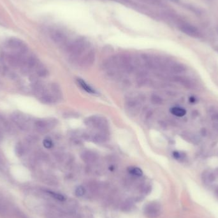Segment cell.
Instances as JSON below:
<instances>
[{
    "mask_svg": "<svg viewBox=\"0 0 218 218\" xmlns=\"http://www.w3.org/2000/svg\"><path fill=\"white\" fill-rule=\"evenodd\" d=\"M75 193L77 197H82L85 194V190L82 186H79L76 188Z\"/></svg>",
    "mask_w": 218,
    "mask_h": 218,
    "instance_id": "obj_22",
    "label": "cell"
},
{
    "mask_svg": "<svg viewBox=\"0 0 218 218\" xmlns=\"http://www.w3.org/2000/svg\"><path fill=\"white\" fill-rule=\"evenodd\" d=\"M190 101L191 103H194V102H195V98H194V97H191L190 98Z\"/></svg>",
    "mask_w": 218,
    "mask_h": 218,
    "instance_id": "obj_27",
    "label": "cell"
},
{
    "mask_svg": "<svg viewBox=\"0 0 218 218\" xmlns=\"http://www.w3.org/2000/svg\"><path fill=\"white\" fill-rule=\"evenodd\" d=\"M151 102L154 105H161L163 103L162 98L160 96H158L157 95H155V94H153L151 95Z\"/></svg>",
    "mask_w": 218,
    "mask_h": 218,
    "instance_id": "obj_21",
    "label": "cell"
},
{
    "mask_svg": "<svg viewBox=\"0 0 218 218\" xmlns=\"http://www.w3.org/2000/svg\"><path fill=\"white\" fill-rule=\"evenodd\" d=\"M186 68L184 65H181V64H174L170 66V70L171 71L175 73H181L182 72H184L186 70Z\"/></svg>",
    "mask_w": 218,
    "mask_h": 218,
    "instance_id": "obj_17",
    "label": "cell"
},
{
    "mask_svg": "<svg viewBox=\"0 0 218 218\" xmlns=\"http://www.w3.org/2000/svg\"><path fill=\"white\" fill-rule=\"evenodd\" d=\"M9 46L12 49L17 50L21 52H24L27 51V47L25 43L18 38H11L8 42Z\"/></svg>",
    "mask_w": 218,
    "mask_h": 218,
    "instance_id": "obj_6",
    "label": "cell"
},
{
    "mask_svg": "<svg viewBox=\"0 0 218 218\" xmlns=\"http://www.w3.org/2000/svg\"><path fill=\"white\" fill-rule=\"evenodd\" d=\"M15 152L18 156H21L23 153L24 152V149L23 146L21 144H17V145L15 146Z\"/></svg>",
    "mask_w": 218,
    "mask_h": 218,
    "instance_id": "obj_25",
    "label": "cell"
},
{
    "mask_svg": "<svg viewBox=\"0 0 218 218\" xmlns=\"http://www.w3.org/2000/svg\"><path fill=\"white\" fill-rule=\"evenodd\" d=\"M57 123L56 120L48 119V120H39L35 123L36 130L40 133H45L52 128Z\"/></svg>",
    "mask_w": 218,
    "mask_h": 218,
    "instance_id": "obj_4",
    "label": "cell"
},
{
    "mask_svg": "<svg viewBox=\"0 0 218 218\" xmlns=\"http://www.w3.org/2000/svg\"><path fill=\"white\" fill-rule=\"evenodd\" d=\"M87 47V43L84 39H79L73 42L68 49L70 55L72 58L79 56Z\"/></svg>",
    "mask_w": 218,
    "mask_h": 218,
    "instance_id": "obj_2",
    "label": "cell"
},
{
    "mask_svg": "<svg viewBox=\"0 0 218 218\" xmlns=\"http://www.w3.org/2000/svg\"><path fill=\"white\" fill-rule=\"evenodd\" d=\"M170 112L177 117H183L186 114V111L180 107H174L170 108Z\"/></svg>",
    "mask_w": 218,
    "mask_h": 218,
    "instance_id": "obj_16",
    "label": "cell"
},
{
    "mask_svg": "<svg viewBox=\"0 0 218 218\" xmlns=\"http://www.w3.org/2000/svg\"><path fill=\"white\" fill-rule=\"evenodd\" d=\"M43 144L46 149H51L53 147V142L52 140L49 138H45L43 141Z\"/></svg>",
    "mask_w": 218,
    "mask_h": 218,
    "instance_id": "obj_24",
    "label": "cell"
},
{
    "mask_svg": "<svg viewBox=\"0 0 218 218\" xmlns=\"http://www.w3.org/2000/svg\"><path fill=\"white\" fill-rule=\"evenodd\" d=\"M52 38L53 40L58 44H63L66 42V38L64 35V34L61 33V32H54L52 35Z\"/></svg>",
    "mask_w": 218,
    "mask_h": 218,
    "instance_id": "obj_14",
    "label": "cell"
},
{
    "mask_svg": "<svg viewBox=\"0 0 218 218\" xmlns=\"http://www.w3.org/2000/svg\"><path fill=\"white\" fill-rule=\"evenodd\" d=\"M47 193L49 195H51L52 198H54V199H56L59 201H63L66 200V197L64 195H63L62 194H60L59 193H56V192L52 191H47Z\"/></svg>",
    "mask_w": 218,
    "mask_h": 218,
    "instance_id": "obj_19",
    "label": "cell"
},
{
    "mask_svg": "<svg viewBox=\"0 0 218 218\" xmlns=\"http://www.w3.org/2000/svg\"><path fill=\"white\" fill-rule=\"evenodd\" d=\"M128 171L130 174L133 175L134 176H137V177H141L143 174L142 170L140 168L136 167H129L128 169Z\"/></svg>",
    "mask_w": 218,
    "mask_h": 218,
    "instance_id": "obj_18",
    "label": "cell"
},
{
    "mask_svg": "<svg viewBox=\"0 0 218 218\" xmlns=\"http://www.w3.org/2000/svg\"><path fill=\"white\" fill-rule=\"evenodd\" d=\"M77 84L80 85V87L87 92L90 93V94L92 95H95L96 93V91L93 89L91 85H89L86 82L81 79V78H78L77 79Z\"/></svg>",
    "mask_w": 218,
    "mask_h": 218,
    "instance_id": "obj_12",
    "label": "cell"
},
{
    "mask_svg": "<svg viewBox=\"0 0 218 218\" xmlns=\"http://www.w3.org/2000/svg\"><path fill=\"white\" fill-rule=\"evenodd\" d=\"M95 60V53L92 50H91L89 51L83 57L81 62V65L82 67L88 68L91 66L93 63H94Z\"/></svg>",
    "mask_w": 218,
    "mask_h": 218,
    "instance_id": "obj_8",
    "label": "cell"
},
{
    "mask_svg": "<svg viewBox=\"0 0 218 218\" xmlns=\"http://www.w3.org/2000/svg\"><path fill=\"white\" fill-rule=\"evenodd\" d=\"M175 81L180 82L181 84L184 85V86L187 87V88H191L192 83L190 81L188 80V79H185L184 77H175Z\"/></svg>",
    "mask_w": 218,
    "mask_h": 218,
    "instance_id": "obj_20",
    "label": "cell"
},
{
    "mask_svg": "<svg viewBox=\"0 0 218 218\" xmlns=\"http://www.w3.org/2000/svg\"><path fill=\"white\" fill-rule=\"evenodd\" d=\"M215 174L216 175H218V168L216 170V172H215Z\"/></svg>",
    "mask_w": 218,
    "mask_h": 218,
    "instance_id": "obj_28",
    "label": "cell"
},
{
    "mask_svg": "<svg viewBox=\"0 0 218 218\" xmlns=\"http://www.w3.org/2000/svg\"><path fill=\"white\" fill-rule=\"evenodd\" d=\"M173 156H174V158H175L176 160H182L184 156V155H183L182 153H181L180 152H178V151L174 152Z\"/></svg>",
    "mask_w": 218,
    "mask_h": 218,
    "instance_id": "obj_26",
    "label": "cell"
},
{
    "mask_svg": "<svg viewBox=\"0 0 218 218\" xmlns=\"http://www.w3.org/2000/svg\"><path fill=\"white\" fill-rule=\"evenodd\" d=\"M181 29L183 33L190 36L198 37L199 35L198 29L196 28H194V26H192L191 25H188V24L183 25L181 27Z\"/></svg>",
    "mask_w": 218,
    "mask_h": 218,
    "instance_id": "obj_11",
    "label": "cell"
},
{
    "mask_svg": "<svg viewBox=\"0 0 218 218\" xmlns=\"http://www.w3.org/2000/svg\"><path fill=\"white\" fill-rule=\"evenodd\" d=\"M216 175L211 170H205L201 174V180L205 184H211L216 180Z\"/></svg>",
    "mask_w": 218,
    "mask_h": 218,
    "instance_id": "obj_9",
    "label": "cell"
},
{
    "mask_svg": "<svg viewBox=\"0 0 218 218\" xmlns=\"http://www.w3.org/2000/svg\"><path fill=\"white\" fill-rule=\"evenodd\" d=\"M51 90L52 92V96L56 98V100H60L62 98V91L61 90L60 87L59 86V85L57 84L53 83L51 85Z\"/></svg>",
    "mask_w": 218,
    "mask_h": 218,
    "instance_id": "obj_13",
    "label": "cell"
},
{
    "mask_svg": "<svg viewBox=\"0 0 218 218\" xmlns=\"http://www.w3.org/2000/svg\"><path fill=\"white\" fill-rule=\"evenodd\" d=\"M40 100L42 103L45 104H51L56 101V98L52 96V95L45 92H44L40 97Z\"/></svg>",
    "mask_w": 218,
    "mask_h": 218,
    "instance_id": "obj_15",
    "label": "cell"
},
{
    "mask_svg": "<svg viewBox=\"0 0 218 218\" xmlns=\"http://www.w3.org/2000/svg\"><path fill=\"white\" fill-rule=\"evenodd\" d=\"M141 107L142 104L140 100L137 99L128 100L124 104V108L127 114L131 116L137 115L140 112Z\"/></svg>",
    "mask_w": 218,
    "mask_h": 218,
    "instance_id": "obj_3",
    "label": "cell"
},
{
    "mask_svg": "<svg viewBox=\"0 0 218 218\" xmlns=\"http://www.w3.org/2000/svg\"><path fill=\"white\" fill-rule=\"evenodd\" d=\"M84 122L87 126L95 128L100 131H107L108 129V122L102 117L91 116L85 119Z\"/></svg>",
    "mask_w": 218,
    "mask_h": 218,
    "instance_id": "obj_1",
    "label": "cell"
},
{
    "mask_svg": "<svg viewBox=\"0 0 218 218\" xmlns=\"http://www.w3.org/2000/svg\"><path fill=\"white\" fill-rule=\"evenodd\" d=\"M161 212V207L158 203H151L144 208V214L149 218L157 217Z\"/></svg>",
    "mask_w": 218,
    "mask_h": 218,
    "instance_id": "obj_5",
    "label": "cell"
},
{
    "mask_svg": "<svg viewBox=\"0 0 218 218\" xmlns=\"http://www.w3.org/2000/svg\"><path fill=\"white\" fill-rule=\"evenodd\" d=\"M107 131H100L98 133L92 134L90 136V138L96 143H103L108 140Z\"/></svg>",
    "mask_w": 218,
    "mask_h": 218,
    "instance_id": "obj_10",
    "label": "cell"
},
{
    "mask_svg": "<svg viewBox=\"0 0 218 218\" xmlns=\"http://www.w3.org/2000/svg\"><path fill=\"white\" fill-rule=\"evenodd\" d=\"M37 74L41 77H44L49 74V72L45 67L41 66L40 68H38L37 70Z\"/></svg>",
    "mask_w": 218,
    "mask_h": 218,
    "instance_id": "obj_23",
    "label": "cell"
},
{
    "mask_svg": "<svg viewBox=\"0 0 218 218\" xmlns=\"http://www.w3.org/2000/svg\"><path fill=\"white\" fill-rule=\"evenodd\" d=\"M81 158L84 162L88 164L95 163L98 160V154L92 151L87 150L82 152Z\"/></svg>",
    "mask_w": 218,
    "mask_h": 218,
    "instance_id": "obj_7",
    "label": "cell"
}]
</instances>
